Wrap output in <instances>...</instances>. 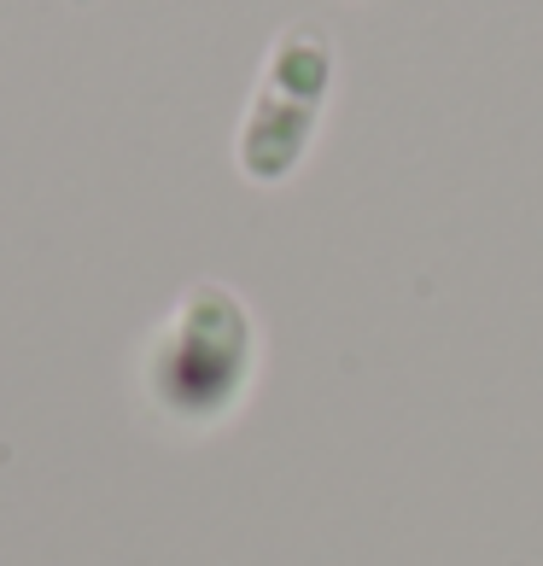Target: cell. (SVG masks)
Masks as SVG:
<instances>
[{
  "label": "cell",
  "instance_id": "obj_1",
  "mask_svg": "<svg viewBox=\"0 0 543 566\" xmlns=\"http://www.w3.org/2000/svg\"><path fill=\"white\" fill-rule=\"evenodd\" d=\"M263 386V322L240 286L205 275L135 345V409L170 438L234 427Z\"/></svg>",
  "mask_w": 543,
  "mask_h": 566
},
{
  "label": "cell",
  "instance_id": "obj_2",
  "mask_svg": "<svg viewBox=\"0 0 543 566\" xmlns=\"http://www.w3.org/2000/svg\"><path fill=\"white\" fill-rule=\"evenodd\" d=\"M340 76V53L322 24H286L263 48V65L234 129V170L252 187H286L310 164Z\"/></svg>",
  "mask_w": 543,
  "mask_h": 566
}]
</instances>
